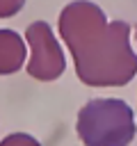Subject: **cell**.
<instances>
[{"label":"cell","mask_w":137,"mask_h":146,"mask_svg":"<svg viewBox=\"0 0 137 146\" xmlns=\"http://www.w3.org/2000/svg\"><path fill=\"white\" fill-rule=\"evenodd\" d=\"M59 34L66 41L78 78L89 87H123L137 73L126 21L107 23L94 2H71L59 14Z\"/></svg>","instance_id":"6da1fadb"},{"label":"cell","mask_w":137,"mask_h":146,"mask_svg":"<svg viewBox=\"0 0 137 146\" xmlns=\"http://www.w3.org/2000/svg\"><path fill=\"white\" fill-rule=\"evenodd\" d=\"M75 130L84 146H128L137 132L135 112L121 98H91L80 107Z\"/></svg>","instance_id":"7a4b0ae2"},{"label":"cell","mask_w":137,"mask_h":146,"mask_svg":"<svg viewBox=\"0 0 137 146\" xmlns=\"http://www.w3.org/2000/svg\"><path fill=\"white\" fill-rule=\"evenodd\" d=\"M25 39L32 50L30 62H27V75H32L34 80H41V82L57 80L64 73L66 62H64V52L50 30V25L46 21L30 23L25 30Z\"/></svg>","instance_id":"3957f363"},{"label":"cell","mask_w":137,"mask_h":146,"mask_svg":"<svg viewBox=\"0 0 137 146\" xmlns=\"http://www.w3.org/2000/svg\"><path fill=\"white\" fill-rule=\"evenodd\" d=\"M25 59V41L14 30H0V73L9 75L21 68Z\"/></svg>","instance_id":"277c9868"},{"label":"cell","mask_w":137,"mask_h":146,"mask_svg":"<svg viewBox=\"0 0 137 146\" xmlns=\"http://www.w3.org/2000/svg\"><path fill=\"white\" fill-rule=\"evenodd\" d=\"M0 146H41L32 135H25V132H14V135H7L2 139Z\"/></svg>","instance_id":"5b68a950"},{"label":"cell","mask_w":137,"mask_h":146,"mask_svg":"<svg viewBox=\"0 0 137 146\" xmlns=\"http://www.w3.org/2000/svg\"><path fill=\"white\" fill-rule=\"evenodd\" d=\"M18 9H23V2H2V5H0V16L7 18V16H11V14L18 11Z\"/></svg>","instance_id":"8992f818"},{"label":"cell","mask_w":137,"mask_h":146,"mask_svg":"<svg viewBox=\"0 0 137 146\" xmlns=\"http://www.w3.org/2000/svg\"><path fill=\"white\" fill-rule=\"evenodd\" d=\"M135 34H137V27H135Z\"/></svg>","instance_id":"52a82bcc"}]
</instances>
